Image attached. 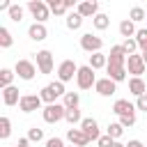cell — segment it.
<instances>
[{
    "label": "cell",
    "mask_w": 147,
    "mask_h": 147,
    "mask_svg": "<svg viewBox=\"0 0 147 147\" xmlns=\"http://www.w3.org/2000/svg\"><path fill=\"white\" fill-rule=\"evenodd\" d=\"M64 94H67V90H64V83H60V80L48 83V85H46V87H41V92H39V96H41V101H44L46 106L57 103V99H60V96H64Z\"/></svg>",
    "instance_id": "obj_1"
},
{
    "label": "cell",
    "mask_w": 147,
    "mask_h": 147,
    "mask_svg": "<svg viewBox=\"0 0 147 147\" xmlns=\"http://www.w3.org/2000/svg\"><path fill=\"white\" fill-rule=\"evenodd\" d=\"M28 11L32 14L34 23H46L48 16H51L48 2H44V0H30V2H28Z\"/></svg>",
    "instance_id": "obj_2"
},
{
    "label": "cell",
    "mask_w": 147,
    "mask_h": 147,
    "mask_svg": "<svg viewBox=\"0 0 147 147\" xmlns=\"http://www.w3.org/2000/svg\"><path fill=\"white\" fill-rule=\"evenodd\" d=\"M96 76H94V69L90 67V64H83V67H78V76H76V85L80 87V90H90V87H94L96 85Z\"/></svg>",
    "instance_id": "obj_3"
},
{
    "label": "cell",
    "mask_w": 147,
    "mask_h": 147,
    "mask_svg": "<svg viewBox=\"0 0 147 147\" xmlns=\"http://www.w3.org/2000/svg\"><path fill=\"white\" fill-rule=\"evenodd\" d=\"M64 115H67V108L62 103H51L41 110V117L46 124H57L60 119H64Z\"/></svg>",
    "instance_id": "obj_4"
},
{
    "label": "cell",
    "mask_w": 147,
    "mask_h": 147,
    "mask_svg": "<svg viewBox=\"0 0 147 147\" xmlns=\"http://www.w3.org/2000/svg\"><path fill=\"white\" fill-rule=\"evenodd\" d=\"M80 48H83L85 53H90V55L101 53V48H103V39L96 37V34H92V32H85V34L80 37Z\"/></svg>",
    "instance_id": "obj_5"
},
{
    "label": "cell",
    "mask_w": 147,
    "mask_h": 147,
    "mask_svg": "<svg viewBox=\"0 0 147 147\" xmlns=\"http://www.w3.org/2000/svg\"><path fill=\"white\" fill-rule=\"evenodd\" d=\"M78 76V64L74 60H62L60 67H57V80L60 83H69Z\"/></svg>",
    "instance_id": "obj_6"
},
{
    "label": "cell",
    "mask_w": 147,
    "mask_h": 147,
    "mask_svg": "<svg viewBox=\"0 0 147 147\" xmlns=\"http://www.w3.org/2000/svg\"><path fill=\"white\" fill-rule=\"evenodd\" d=\"M14 71H16V76H18L21 80H32L34 74H37V67H34L32 60H25V57H23V60H16Z\"/></svg>",
    "instance_id": "obj_7"
},
{
    "label": "cell",
    "mask_w": 147,
    "mask_h": 147,
    "mask_svg": "<svg viewBox=\"0 0 147 147\" xmlns=\"http://www.w3.org/2000/svg\"><path fill=\"white\" fill-rule=\"evenodd\" d=\"M145 60H142V55H138V53H133V55H129L126 57V71L131 74V78H140L142 74H145Z\"/></svg>",
    "instance_id": "obj_8"
},
{
    "label": "cell",
    "mask_w": 147,
    "mask_h": 147,
    "mask_svg": "<svg viewBox=\"0 0 147 147\" xmlns=\"http://www.w3.org/2000/svg\"><path fill=\"white\" fill-rule=\"evenodd\" d=\"M34 60H37V69H39V74H51L53 71V53L51 51H37L34 53Z\"/></svg>",
    "instance_id": "obj_9"
},
{
    "label": "cell",
    "mask_w": 147,
    "mask_h": 147,
    "mask_svg": "<svg viewBox=\"0 0 147 147\" xmlns=\"http://www.w3.org/2000/svg\"><path fill=\"white\" fill-rule=\"evenodd\" d=\"M41 96L39 94H23L21 96V101H18V108L23 110V113H34V110H39L41 108Z\"/></svg>",
    "instance_id": "obj_10"
},
{
    "label": "cell",
    "mask_w": 147,
    "mask_h": 147,
    "mask_svg": "<svg viewBox=\"0 0 147 147\" xmlns=\"http://www.w3.org/2000/svg\"><path fill=\"white\" fill-rule=\"evenodd\" d=\"M80 129L85 131V136L90 138V142L101 138V131H99V122H96L94 117H83V122H80Z\"/></svg>",
    "instance_id": "obj_11"
},
{
    "label": "cell",
    "mask_w": 147,
    "mask_h": 147,
    "mask_svg": "<svg viewBox=\"0 0 147 147\" xmlns=\"http://www.w3.org/2000/svg\"><path fill=\"white\" fill-rule=\"evenodd\" d=\"M94 90H96L101 96H113V94L117 92V83H115V80H110V78L106 76V78H99V80H96Z\"/></svg>",
    "instance_id": "obj_12"
},
{
    "label": "cell",
    "mask_w": 147,
    "mask_h": 147,
    "mask_svg": "<svg viewBox=\"0 0 147 147\" xmlns=\"http://www.w3.org/2000/svg\"><path fill=\"white\" fill-rule=\"evenodd\" d=\"M67 140H69L74 147H85V145L90 142V138L85 136V131H83L80 126H78V129H74V126H71V129L67 131Z\"/></svg>",
    "instance_id": "obj_13"
},
{
    "label": "cell",
    "mask_w": 147,
    "mask_h": 147,
    "mask_svg": "<svg viewBox=\"0 0 147 147\" xmlns=\"http://www.w3.org/2000/svg\"><path fill=\"white\" fill-rule=\"evenodd\" d=\"M76 11H78L83 18H94V16L99 14V2H96V0H85V2H80V5L76 7Z\"/></svg>",
    "instance_id": "obj_14"
},
{
    "label": "cell",
    "mask_w": 147,
    "mask_h": 147,
    "mask_svg": "<svg viewBox=\"0 0 147 147\" xmlns=\"http://www.w3.org/2000/svg\"><path fill=\"white\" fill-rule=\"evenodd\" d=\"M126 51L122 48V44H117V46H113L110 48V53H108V64H122V67H126Z\"/></svg>",
    "instance_id": "obj_15"
},
{
    "label": "cell",
    "mask_w": 147,
    "mask_h": 147,
    "mask_svg": "<svg viewBox=\"0 0 147 147\" xmlns=\"http://www.w3.org/2000/svg\"><path fill=\"white\" fill-rule=\"evenodd\" d=\"M71 7H74V2H71V0H51V2H48L51 14H55V16H64Z\"/></svg>",
    "instance_id": "obj_16"
},
{
    "label": "cell",
    "mask_w": 147,
    "mask_h": 147,
    "mask_svg": "<svg viewBox=\"0 0 147 147\" xmlns=\"http://www.w3.org/2000/svg\"><path fill=\"white\" fill-rule=\"evenodd\" d=\"M106 74H108V78L110 80H115V83H122V80H126V67H122V64H108L106 67Z\"/></svg>",
    "instance_id": "obj_17"
},
{
    "label": "cell",
    "mask_w": 147,
    "mask_h": 147,
    "mask_svg": "<svg viewBox=\"0 0 147 147\" xmlns=\"http://www.w3.org/2000/svg\"><path fill=\"white\" fill-rule=\"evenodd\" d=\"M28 37H30L32 41H44V39L48 37V30H46L44 23H32V25L28 28Z\"/></svg>",
    "instance_id": "obj_18"
},
{
    "label": "cell",
    "mask_w": 147,
    "mask_h": 147,
    "mask_svg": "<svg viewBox=\"0 0 147 147\" xmlns=\"http://www.w3.org/2000/svg\"><path fill=\"white\" fill-rule=\"evenodd\" d=\"M21 96L23 94H18V87H14V85H9V87L2 90V103L5 106H16L21 101Z\"/></svg>",
    "instance_id": "obj_19"
},
{
    "label": "cell",
    "mask_w": 147,
    "mask_h": 147,
    "mask_svg": "<svg viewBox=\"0 0 147 147\" xmlns=\"http://www.w3.org/2000/svg\"><path fill=\"white\" fill-rule=\"evenodd\" d=\"M136 110V106L129 101V99H117L115 103H113V113L119 117V115H126V113H133Z\"/></svg>",
    "instance_id": "obj_20"
},
{
    "label": "cell",
    "mask_w": 147,
    "mask_h": 147,
    "mask_svg": "<svg viewBox=\"0 0 147 147\" xmlns=\"http://www.w3.org/2000/svg\"><path fill=\"white\" fill-rule=\"evenodd\" d=\"M129 92L138 99L142 94H147V87H145V80L142 78H129Z\"/></svg>",
    "instance_id": "obj_21"
},
{
    "label": "cell",
    "mask_w": 147,
    "mask_h": 147,
    "mask_svg": "<svg viewBox=\"0 0 147 147\" xmlns=\"http://www.w3.org/2000/svg\"><path fill=\"white\" fill-rule=\"evenodd\" d=\"M136 32H138V30H136V23H133L131 18H124V21L119 23V34H122L124 39H133Z\"/></svg>",
    "instance_id": "obj_22"
},
{
    "label": "cell",
    "mask_w": 147,
    "mask_h": 147,
    "mask_svg": "<svg viewBox=\"0 0 147 147\" xmlns=\"http://www.w3.org/2000/svg\"><path fill=\"white\" fill-rule=\"evenodd\" d=\"M90 67L96 71V69H106L108 67V55H103V53H94V55H90Z\"/></svg>",
    "instance_id": "obj_23"
},
{
    "label": "cell",
    "mask_w": 147,
    "mask_h": 147,
    "mask_svg": "<svg viewBox=\"0 0 147 147\" xmlns=\"http://www.w3.org/2000/svg\"><path fill=\"white\" fill-rule=\"evenodd\" d=\"M64 23H67V28H69V30H78V28L83 25V16H80L78 11H69V14H67V18H64Z\"/></svg>",
    "instance_id": "obj_24"
},
{
    "label": "cell",
    "mask_w": 147,
    "mask_h": 147,
    "mask_svg": "<svg viewBox=\"0 0 147 147\" xmlns=\"http://www.w3.org/2000/svg\"><path fill=\"white\" fill-rule=\"evenodd\" d=\"M78 103H80V94L78 92H67L64 96H62V106L69 110V108H78Z\"/></svg>",
    "instance_id": "obj_25"
},
{
    "label": "cell",
    "mask_w": 147,
    "mask_h": 147,
    "mask_svg": "<svg viewBox=\"0 0 147 147\" xmlns=\"http://www.w3.org/2000/svg\"><path fill=\"white\" fill-rule=\"evenodd\" d=\"M14 76H16V71H11V69H0V87L5 90V87H9L11 85V80H14Z\"/></svg>",
    "instance_id": "obj_26"
},
{
    "label": "cell",
    "mask_w": 147,
    "mask_h": 147,
    "mask_svg": "<svg viewBox=\"0 0 147 147\" xmlns=\"http://www.w3.org/2000/svg\"><path fill=\"white\" fill-rule=\"evenodd\" d=\"M106 133H108L113 140H119V138H122V133H124V126H122L119 122H110V124H108V129H106Z\"/></svg>",
    "instance_id": "obj_27"
},
{
    "label": "cell",
    "mask_w": 147,
    "mask_h": 147,
    "mask_svg": "<svg viewBox=\"0 0 147 147\" xmlns=\"http://www.w3.org/2000/svg\"><path fill=\"white\" fill-rule=\"evenodd\" d=\"M7 14H9V18H11L14 23H21V21H23V14H25V9H23L21 5H11Z\"/></svg>",
    "instance_id": "obj_28"
},
{
    "label": "cell",
    "mask_w": 147,
    "mask_h": 147,
    "mask_svg": "<svg viewBox=\"0 0 147 147\" xmlns=\"http://www.w3.org/2000/svg\"><path fill=\"white\" fill-rule=\"evenodd\" d=\"M92 25H94L96 30H106V28L110 25V18H108L106 14H101V11H99V14H96V16L92 18Z\"/></svg>",
    "instance_id": "obj_29"
},
{
    "label": "cell",
    "mask_w": 147,
    "mask_h": 147,
    "mask_svg": "<svg viewBox=\"0 0 147 147\" xmlns=\"http://www.w3.org/2000/svg\"><path fill=\"white\" fill-rule=\"evenodd\" d=\"M64 119L74 126V124H80V122H83V115H80V110H78V108H69V110H67V115H64Z\"/></svg>",
    "instance_id": "obj_30"
},
{
    "label": "cell",
    "mask_w": 147,
    "mask_h": 147,
    "mask_svg": "<svg viewBox=\"0 0 147 147\" xmlns=\"http://www.w3.org/2000/svg\"><path fill=\"white\" fill-rule=\"evenodd\" d=\"M14 44V37H11V32L7 30V28H0V48H9Z\"/></svg>",
    "instance_id": "obj_31"
},
{
    "label": "cell",
    "mask_w": 147,
    "mask_h": 147,
    "mask_svg": "<svg viewBox=\"0 0 147 147\" xmlns=\"http://www.w3.org/2000/svg\"><path fill=\"white\" fill-rule=\"evenodd\" d=\"M9 136H11V122H9V117H0V138L7 140Z\"/></svg>",
    "instance_id": "obj_32"
},
{
    "label": "cell",
    "mask_w": 147,
    "mask_h": 147,
    "mask_svg": "<svg viewBox=\"0 0 147 147\" xmlns=\"http://www.w3.org/2000/svg\"><path fill=\"white\" fill-rule=\"evenodd\" d=\"M28 138H30V142H39V140H44V129H39V126L28 129Z\"/></svg>",
    "instance_id": "obj_33"
},
{
    "label": "cell",
    "mask_w": 147,
    "mask_h": 147,
    "mask_svg": "<svg viewBox=\"0 0 147 147\" xmlns=\"http://www.w3.org/2000/svg\"><path fill=\"white\" fill-rule=\"evenodd\" d=\"M122 48L126 51V55H133V53H136V51H138L140 46H138V41H136V37H133V39H124Z\"/></svg>",
    "instance_id": "obj_34"
},
{
    "label": "cell",
    "mask_w": 147,
    "mask_h": 147,
    "mask_svg": "<svg viewBox=\"0 0 147 147\" xmlns=\"http://www.w3.org/2000/svg\"><path fill=\"white\" fill-rule=\"evenodd\" d=\"M119 124H122L124 129L133 126V124H136V110H133V113H126V115H119Z\"/></svg>",
    "instance_id": "obj_35"
},
{
    "label": "cell",
    "mask_w": 147,
    "mask_h": 147,
    "mask_svg": "<svg viewBox=\"0 0 147 147\" xmlns=\"http://www.w3.org/2000/svg\"><path fill=\"white\" fill-rule=\"evenodd\" d=\"M145 16H147V14H145V9H142V7H133V9L129 11V18H131L133 23H138V21H142Z\"/></svg>",
    "instance_id": "obj_36"
},
{
    "label": "cell",
    "mask_w": 147,
    "mask_h": 147,
    "mask_svg": "<svg viewBox=\"0 0 147 147\" xmlns=\"http://www.w3.org/2000/svg\"><path fill=\"white\" fill-rule=\"evenodd\" d=\"M136 41H138V46L145 51L147 48V28H140L138 32H136Z\"/></svg>",
    "instance_id": "obj_37"
},
{
    "label": "cell",
    "mask_w": 147,
    "mask_h": 147,
    "mask_svg": "<svg viewBox=\"0 0 147 147\" xmlns=\"http://www.w3.org/2000/svg\"><path fill=\"white\" fill-rule=\"evenodd\" d=\"M96 145H99V147H113V145H115V140H113L108 133H103V136L96 140Z\"/></svg>",
    "instance_id": "obj_38"
},
{
    "label": "cell",
    "mask_w": 147,
    "mask_h": 147,
    "mask_svg": "<svg viewBox=\"0 0 147 147\" xmlns=\"http://www.w3.org/2000/svg\"><path fill=\"white\" fill-rule=\"evenodd\" d=\"M136 110L147 113V94H142V96H138V99H136Z\"/></svg>",
    "instance_id": "obj_39"
},
{
    "label": "cell",
    "mask_w": 147,
    "mask_h": 147,
    "mask_svg": "<svg viewBox=\"0 0 147 147\" xmlns=\"http://www.w3.org/2000/svg\"><path fill=\"white\" fill-rule=\"evenodd\" d=\"M46 147H64V142H62V138H48Z\"/></svg>",
    "instance_id": "obj_40"
},
{
    "label": "cell",
    "mask_w": 147,
    "mask_h": 147,
    "mask_svg": "<svg viewBox=\"0 0 147 147\" xmlns=\"http://www.w3.org/2000/svg\"><path fill=\"white\" fill-rule=\"evenodd\" d=\"M16 147H30V138H28V136H25V138H18Z\"/></svg>",
    "instance_id": "obj_41"
},
{
    "label": "cell",
    "mask_w": 147,
    "mask_h": 147,
    "mask_svg": "<svg viewBox=\"0 0 147 147\" xmlns=\"http://www.w3.org/2000/svg\"><path fill=\"white\" fill-rule=\"evenodd\" d=\"M126 147H147V145H142L140 140H136V138H133V140H129V142H126Z\"/></svg>",
    "instance_id": "obj_42"
},
{
    "label": "cell",
    "mask_w": 147,
    "mask_h": 147,
    "mask_svg": "<svg viewBox=\"0 0 147 147\" xmlns=\"http://www.w3.org/2000/svg\"><path fill=\"white\" fill-rule=\"evenodd\" d=\"M9 7H11V2H9V0H0V11H2V9H7V11H9Z\"/></svg>",
    "instance_id": "obj_43"
},
{
    "label": "cell",
    "mask_w": 147,
    "mask_h": 147,
    "mask_svg": "<svg viewBox=\"0 0 147 147\" xmlns=\"http://www.w3.org/2000/svg\"><path fill=\"white\" fill-rule=\"evenodd\" d=\"M140 55H142V60H145V64H147V48H145V51H142Z\"/></svg>",
    "instance_id": "obj_44"
},
{
    "label": "cell",
    "mask_w": 147,
    "mask_h": 147,
    "mask_svg": "<svg viewBox=\"0 0 147 147\" xmlns=\"http://www.w3.org/2000/svg\"><path fill=\"white\" fill-rule=\"evenodd\" d=\"M113 147H126V145H124V142H119V140H115V145H113Z\"/></svg>",
    "instance_id": "obj_45"
},
{
    "label": "cell",
    "mask_w": 147,
    "mask_h": 147,
    "mask_svg": "<svg viewBox=\"0 0 147 147\" xmlns=\"http://www.w3.org/2000/svg\"><path fill=\"white\" fill-rule=\"evenodd\" d=\"M14 147H16V145H14Z\"/></svg>",
    "instance_id": "obj_46"
},
{
    "label": "cell",
    "mask_w": 147,
    "mask_h": 147,
    "mask_svg": "<svg viewBox=\"0 0 147 147\" xmlns=\"http://www.w3.org/2000/svg\"><path fill=\"white\" fill-rule=\"evenodd\" d=\"M71 147H74V145H71Z\"/></svg>",
    "instance_id": "obj_47"
}]
</instances>
